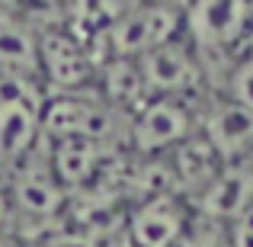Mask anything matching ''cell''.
<instances>
[{
  "label": "cell",
  "mask_w": 253,
  "mask_h": 247,
  "mask_svg": "<svg viewBox=\"0 0 253 247\" xmlns=\"http://www.w3.org/2000/svg\"><path fill=\"white\" fill-rule=\"evenodd\" d=\"M45 87L26 77H0V173H10L42 142Z\"/></svg>",
  "instance_id": "1"
},
{
  "label": "cell",
  "mask_w": 253,
  "mask_h": 247,
  "mask_svg": "<svg viewBox=\"0 0 253 247\" xmlns=\"http://www.w3.org/2000/svg\"><path fill=\"white\" fill-rule=\"evenodd\" d=\"M6 199L13 205V215L26 218L32 225H48L64 215L68 209V190L58 183L55 170L48 161V142H39L36 151L23 157L10 173H6Z\"/></svg>",
  "instance_id": "2"
},
{
  "label": "cell",
  "mask_w": 253,
  "mask_h": 247,
  "mask_svg": "<svg viewBox=\"0 0 253 247\" xmlns=\"http://www.w3.org/2000/svg\"><path fill=\"white\" fill-rule=\"evenodd\" d=\"M119 132V112L109 109L96 97L93 87L71 93H45L42 103V138H86V142L109 145Z\"/></svg>",
  "instance_id": "3"
},
{
  "label": "cell",
  "mask_w": 253,
  "mask_h": 247,
  "mask_svg": "<svg viewBox=\"0 0 253 247\" xmlns=\"http://www.w3.org/2000/svg\"><path fill=\"white\" fill-rule=\"evenodd\" d=\"M196 129L199 125L186 99L148 97L128 116V145L141 157H164L173 148H179Z\"/></svg>",
  "instance_id": "4"
},
{
  "label": "cell",
  "mask_w": 253,
  "mask_h": 247,
  "mask_svg": "<svg viewBox=\"0 0 253 247\" xmlns=\"http://www.w3.org/2000/svg\"><path fill=\"white\" fill-rule=\"evenodd\" d=\"M183 29V10L157 0V3H144L138 10H128L122 16L112 19L109 32V55H122V58H141L148 51L161 49V45L179 39Z\"/></svg>",
  "instance_id": "5"
},
{
  "label": "cell",
  "mask_w": 253,
  "mask_h": 247,
  "mask_svg": "<svg viewBox=\"0 0 253 247\" xmlns=\"http://www.w3.org/2000/svg\"><path fill=\"white\" fill-rule=\"evenodd\" d=\"M39 77L48 93H71L93 87L96 61L71 29H36Z\"/></svg>",
  "instance_id": "6"
},
{
  "label": "cell",
  "mask_w": 253,
  "mask_h": 247,
  "mask_svg": "<svg viewBox=\"0 0 253 247\" xmlns=\"http://www.w3.org/2000/svg\"><path fill=\"white\" fill-rule=\"evenodd\" d=\"M253 19V0H189L183 26L189 29L196 49L224 55L244 42Z\"/></svg>",
  "instance_id": "7"
},
{
  "label": "cell",
  "mask_w": 253,
  "mask_h": 247,
  "mask_svg": "<svg viewBox=\"0 0 253 247\" xmlns=\"http://www.w3.org/2000/svg\"><path fill=\"white\" fill-rule=\"evenodd\" d=\"M189 228L183 196H151L138 199L125 215L122 238L131 247H170Z\"/></svg>",
  "instance_id": "8"
},
{
  "label": "cell",
  "mask_w": 253,
  "mask_h": 247,
  "mask_svg": "<svg viewBox=\"0 0 253 247\" xmlns=\"http://www.w3.org/2000/svg\"><path fill=\"white\" fill-rule=\"evenodd\" d=\"M138 64H141L148 97L183 99L186 93L199 84V74H202L196 51H192L186 42H179V39H173V42L161 45V49L141 55Z\"/></svg>",
  "instance_id": "9"
},
{
  "label": "cell",
  "mask_w": 253,
  "mask_h": 247,
  "mask_svg": "<svg viewBox=\"0 0 253 247\" xmlns=\"http://www.w3.org/2000/svg\"><path fill=\"white\" fill-rule=\"evenodd\" d=\"M48 161L68 196H77V193L93 190L106 173L109 145L86 142V138H61V142H48Z\"/></svg>",
  "instance_id": "10"
},
{
  "label": "cell",
  "mask_w": 253,
  "mask_h": 247,
  "mask_svg": "<svg viewBox=\"0 0 253 247\" xmlns=\"http://www.w3.org/2000/svg\"><path fill=\"white\" fill-rule=\"evenodd\" d=\"M253 202V180L247 164H224V170L192 196V209L199 218L231 225L244 209Z\"/></svg>",
  "instance_id": "11"
},
{
  "label": "cell",
  "mask_w": 253,
  "mask_h": 247,
  "mask_svg": "<svg viewBox=\"0 0 253 247\" xmlns=\"http://www.w3.org/2000/svg\"><path fill=\"white\" fill-rule=\"evenodd\" d=\"M199 132L211 142L224 164H244L247 157H253V112L241 109L231 99L211 106Z\"/></svg>",
  "instance_id": "12"
},
{
  "label": "cell",
  "mask_w": 253,
  "mask_h": 247,
  "mask_svg": "<svg viewBox=\"0 0 253 247\" xmlns=\"http://www.w3.org/2000/svg\"><path fill=\"white\" fill-rule=\"evenodd\" d=\"M93 90L119 116H131L148 99V87H144V74H141L138 58H122V55H109L106 61L96 64Z\"/></svg>",
  "instance_id": "13"
},
{
  "label": "cell",
  "mask_w": 253,
  "mask_h": 247,
  "mask_svg": "<svg viewBox=\"0 0 253 247\" xmlns=\"http://www.w3.org/2000/svg\"><path fill=\"white\" fill-rule=\"evenodd\" d=\"M167 161H170V167H173V177H176L179 193H189V196L202 193L205 186H209L211 180H215L218 173L224 170L221 154L211 148V142H209V138H205L199 129L192 132V135L186 138L179 148L170 151Z\"/></svg>",
  "instance_id": "14"
},
{
  "label": "cell",
  "mask_w": 253,
  "mask_h": 247,
  "mask_svg": "<svg viewBox=\"0 0 253 247\" xmlns=\"http://www.w3.org/2000/svg\"><path fill=\"white\" fill-rule=\"evenodd\" d=\"M0 77H26L39 81V42L36 29L16 16H0Z\"/></svg>",
  "instance_id": "15"
},
{
  "label": "cell",
  "mask_w": 253,
  "mask_h": 247,
  "mask_svg": "<svg viewBox=\"0 0 253 247\" xmlns=\"http://www.w3.org/2000/svg\"><path fill=\"white\" fill-rule=\"evenodd\" d=\"M186 235H189V247H231L228 225L209 222V218H199V215L189 218Z\"/></svg>",
  "instance_id": "16"
},
{
  "label": "cell",
  "mask_w": 253,
  "mask_h": 247,
  "mask_svg": "<svg viewBox=\"0 0 253 247\" xmlns=\"http://www.w3.org/2000/svg\"><path fill=\"white\" fill-rule=\"evenodd\" d=\"M228 99H231V103H237L241 109L253 112V58H244L241 64H234V68H231Z\"/></svg>",
  "instance_id": "17"
},
{
  "label": "cell",
  "mask_w": 253,
  "mask_h": 247,
  "mask_svg": "<svg viewBox=\"0 0 253 247\" xmlns=\"http://www.w3.org/2000/svg\"><path fill=\"white\" fill-rule=\"evenodd\" d=\"M36 247H103L96 235H86L81 228H71V225H58V228L42 231Z\"/></svg>",
  "instance_id": "18"
},
{
  "label": "cell",
  "mask_w": 253,
  "mask_h": 247,
  "mask_svg": "<svg viewBox=\"0 0 253 247\" xmlns=\"http://www.w3.org/2000/svg\"><path fill=\"white\" fill-rule=\"evenodd\" d=\"M231 247H253V202L228 225Z\"/></svg>",
  "instance_id": "19"
},
{
  "label": "cell",
  "mask_w": 253,
  "mask_h": 247,
  "mask_svg": "<svg viewBox=\"0 0 253 247\" xmlns=\"http://www.w3.org/2000/svg\"><path fill=\"white\" fill-rule=\"evenodd\" d=\"M16 228V215H13V205L6 199V190L0 186V235H13Z\"/></svg>",
  "instance_id": "20"
},
{
  "label": "cell",
  "mask_w": 253,
  "mask_h": 247,
  "mask_svg": "<svg viewBox=\"0 0 253 247\" xmlns=\"http://www.w3.org/2000/svg\"><path fill=\"white\" fill-rule=\"evenodd\" d=\"M0 247H19V244L13 241V235H0Z\"/></svg>",
  "instance_id": "21"
},
{
  "label": "cell",
  "mask_w": 253,
  "mask_h": 247,
  "mask_svg": "<svg viewBox=\"0 0 253 247\" xmlns=\"http://www.w3.org/2000/svg\"><path fill=\"white\" fill-rule=\"evenodd\" d=\"M29 3H36V6H58L61 0H29Z\"/></svg>",
  "instance_id": "22"
},
{
  "label": "cell",
  "mask_w": 253,
  "mask_h": 247,
  "mask_svg": "<svg viewBox=\"0 0 253 247\" xmlns=\"http://www.w3.org/2000/svg\"><path fill=\"white\" fill-rule=\"evenodd\" d=\"M116 247H131V244H128V241H125V238H119V244H116Z\"/></svg>",
  "instance_id": "23"
},
{
  "label": "cell",
  "mask_w": 253,
  "mask_h": 247,
  "mask_svg": "<svg viewBox=\"0 0 253 247\" xmlns=\"http://www.w3.org/2000/svg\"><path fill=\"white\" fill-rule=\"evenodd\" d=\"M247 58H253V49H250V51H247Z\"/></svg>",
  "instance_id": "24"
}]
</instances>
